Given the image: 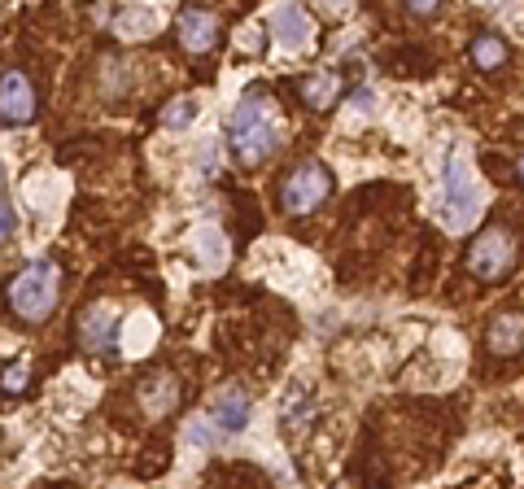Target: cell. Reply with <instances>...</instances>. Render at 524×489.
Segmentation results:
<instances>
[{"mask_svg":"<svg viewBox=\"0 0 524 489\" xmlns=\"http://www.w3.org/2000/svg\"><path fill=\"white\" fill-rule=\"evenodd\" d=\"M468 62L481 70V75H494V70H503L511 62V49H507V40L498 31H481L468 44Z\"/></svg>","mask_w":524,"mask_h":489,"instance_id":"4fadbf2b","label":"cell"},{"mask_svg":"<svg viewBox=\"0 0 524 489\" xmlns=\"http://www.w3.org/2000/svg\"><path fill=\"white\" fill-rule=\"evenodd\" d=\"M511 171H516V184L524 188V153H520V158H516V166H511Z\"/></svg>","mask_w":524,"mask_h":489,"instance_id":"603a6c76","label":"cell"},{"mask_svg":"<svg viewBox=\"0 0 524 489\" xmlns=\"http://www.w3.org/2000/svg\"><path fill=\"white\" fill-rule=\"evenodd\" d=\"M35 118V88L22 70H5L0 75V123L22 127Z\"/></svg>","mask_w":524,"mask_h":489,"instance_id":"52a82bcc","label":"cell"},{"mask_svg":"<svg viewBox=\"0 0 524 489\" xmlns=\"http://www.w3.org/2000/svg\"><path fill=\"white\" fill-rule=\"evenodd\" d=\"M110 332H114V310L110 306H88L79 315V345L92 354L110 350Z\"/></svg>","mask_w":524,"mask_h":489,"instance_id":"7c38bea8","label":"cell"},{"mask_svg":"<svg viewBox=\"0 0 524 489\" xmlns=\"http://www.w3.org/2000/svg\"><path fill=\"white\" fill-rule=\"evenodd\" d=\"M402 9H407L411 18H433L437 9H442V0H402Z\"/></svg>","mask_w":524,"mask_h":489,"instance_id":"ffe728a7","label":"cell"},{"mask_svg":"<svg viewBox=\"0 0 524 489\" xmlns=\"http://www.w3.org/2000/svg\"><path fill=\"white\" fill-rule=\"evenodd\" d=\"M520 262V241L507 223H485L468 245V271L481 284H503Z\"/></svg>","mask_w":524,"mask_h":489,"instance_id":"3957f363","label":"cell"},{"mask_svg":"<svg viewBox=\"0 0 524 489\" xmlns=\"http://www.w3.org/2000/svg\"><path fill=\"white\" fill-rule=\"evenodd\" d=\"M485 350H490L494 359H516V354H524V310H503V315L490 319V328H485Z\"/></svg>","mask_w":524,"mask_h":489,"instance_id":"9c48e42d","label":"cell"},{"mask_svg":"<svg viewBox=\"0 0 524 489\" xmlns=\"http://www.w3.org/2000/svg\"><path fill=\"white\" fill-rule=\"evenodd\" d=\"M118 31H123V35H149L153 31V14H149V9H123V14H118Z\"/></svg>","mask_w":524,"mask_h":489,"instance_id":"e0dca14e","label":"cell"},{"mask_svg":"<svg viewBox=\"0 0 524 489\" xmlns=\"http://www.w3.org/2000/svg\"><path fill=\"white\" fill-rule=\"evenodd\" d=\"M319 5H324L328 14H341V9H345V0H319Z\"/></svg>","mask_w":524,"mask_h":489,"instance_id":"7402d4cb","label":"cell"},{"mask_svg":"<svg viewBox=\"0 0 524 489\" xmlns=\"http://www.w3.org/2000/svg\"><path fill=\"white\" fill-rule=\"evenodd\" d=\"M0 389H5V393H22V389H27V367H5Z\"/></svg>","mask_w":524,"mask_h":489,"instance_id":"d6986e66","label":"cell"},{"mask_svg":"<svg viewBox=\"0 0 524 489\" xmlns=\"http://www.w3.org/2000/svg\"><path fill=\"white\" fill-rule=\"evenodd\" d=\"M271 27H276V40L284 44V49H293V53L306 49V44L315 40V27H311V18H306L302 5H284Z\"/></svg>","mask_w":524,"mask_h":489,"instance_id":"8fae6325","label":"cell"},{"mask_svg":"<svg viewBox=\"0 0 524 489\" xmlns=\"http://www.w3.org/2000/svg\"><path fill=\"white\" fill-rule=\"evenodd\" d=\"M57 297H62V267L53 258H31L9 280V310L22 324H44L57 310Z\"/></svg>","mask_w":524,"mask_h":489,"instance_id":"7a4b0ae2","label":"cell"},{"mask_svg":"<svg viewBox=\"0 0 524 489\" xmlns=\"http://www.w3.org/2000/svg\"><path fill=\"white\" fill-rule=\"evenodd\" d=\"M393 75H411V79H424V75H433V57L420 53V49H398V53H389L385 57Z\"/></svg>","mask_w":524,"mask_h":489,"instance_id":"9a60e30c","label":"cell"},{"mask_svg":"<svg viewBox=\"0 0 524 489\" xmlns=\"http://www.w3.org/2000/svg\"><path fill=\"white\" fill-rule=\"evenodd\" d=\"M332 188H337V180H332L328 166L315 162V158H302L284 171V180L276 188V201H280L284 214H315L332 197Z\"/></svg>","mask_w":524,"mask_h":489,"instance_id":"277c9868","label":"cell"},{"mask_svg":"<svg viewBox=\"0 0 524 489\" xmlns=\"http://www.w3.org/2000/svg\"><path fill=\"white\" fill-rule=\"evenodd\" d=\"M249 393L245 389H219V398H214V407H210V420L219 433H241V428L249 424Z\"/></svg>","mask_w":524,"mask_h":489,"instance_id":"30bf717a","label":"cell"},{"mask_svg":"<svg viewBox=\"0 0 524 489\" xmlns=\"http://www.w3.org/2000/svg\"><path fill=\"white\" fill-rule=\"evenodd\" d=\"M345 88H350V83H345V75H337V70H311V75L293 79L297 101H302L306 110H315V114H328L332 105H341Z\"/></svg>","mask_w":524,"mask_h":489,"instance_id":"8992f818","label":"cell"},{"mask_svg":"<svg viewBox=\"0 0 524 489\" xmlns=\"http://www.w3.org/2000/svg\"><path fill=\"white\" fill-rule=\"evenodd\" d=\"M442 188H446V214H450L455 223H463V219H468V214L476 210V184H472L468 158H463L459 149H450V158H446Z\"/></svg>","mask_w":524,"mask_h":489,"instance_id":"5b68a950","label":"cell"},{"mask_svg":"<svg viewBox=\"0 0 524 489\" xmlns=\"http://www.w3.org/2000/svg\"><path fill=\"white\" fill-rule=\"evenodd\" d=\"M175 31H180V44L188 53H210L214 44H219V18L210 14V9L201 5H184L180 9V22H175Z\"/></svg>","mask_w":524,"mask_h":489,"instance_id":"ba28073f","label":"cell"},{"mask_svg":"<svg viewBox=\"0 0 524 489\" xmlns=\"http://www.w3.org/2000/svg\"><path fill=\"white\" fill-rule=\"evenodd\" d=\"M197 110H201V105H197L193 97H175V101L158 114V123H162V127H171V131H184V127H193Z\"/></svg>","mask_w":524,"mask_h":489,"instance_id":"2e32d148","label":"cell"},{"mask_svg":"<svg viewBox=\"0 0 524 489\" xmlns=\"http://www.w3.org/2000/svg\"><path fill=\"white\" fill-rule=\"evenodd\" d=\"M14 228H18V214H14V206H9V193H5V171H0V245L14 236Z\"/></svg>","mask_w":524,"mask_h":489,"instance_id":"ac0fdd59","label":"cell"},{"mask_svg":"<svg viewBox=\"0 0 524 489\" xmlns=\"http://www.w3.org/2000/svg\"><path fill=\"white\" fill-rule=\"evenodd\" d=\"M197 241H201V258L214 267V262H219V232H201Z\"/></svg>","mask_w":524,"mask_h":489,"instance_id":"44dd1931","label":"cell"},{"mask_svg":"<svg viewBox=\"0 0 524 489\" xmlns=\"http://www.w3.org/2000/svg\"><path fill=\"white\" fill-rule=\"evenodd\" d=\"M140 402L149 407V415H166L180 402V385H175L171 372H149L140 380Z\"/></svg>","mask_w":524,"mask_h":489,"instance_id":"5bb4252c","label":"cell"},{"mask_svg":"<svg viewBox=\"0 0 524 489\" xmlns=\"http://www.w3.org/2000/svg\"><path fill=\"white\" fill-rule=\"evenodd\" d=\"M228 145L241 166H262L280 145V127L276 114H271V92L254 83L245 88V97L236 101V110L228 118Z\"/></svg>","mask_w":524,"mask_h":489,"instance_id":"6da1fadb","label":"cell"}]
</instances>
